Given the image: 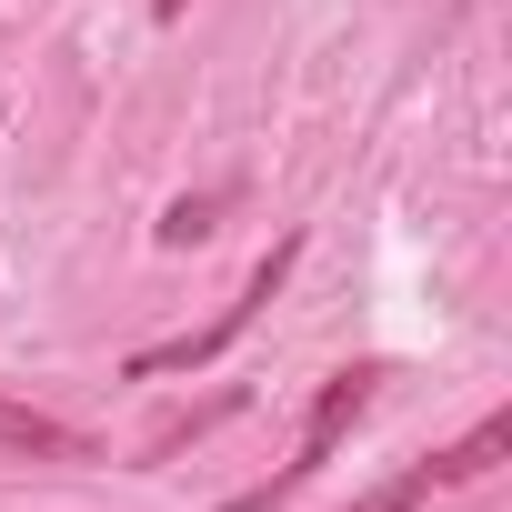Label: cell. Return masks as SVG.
<instances>
[{
    "instance_id": "1",
    "label": "cell",
    "mask_w": 512,
    "mask_h": 512,
    "mask_svg": "<svg viewBox=\"0 0 512 512\" xmlns=\"http://www.w3.org/2000/svg\"><path fill=\"white\" fill-rule=\"evenodd\" d=\"M292 262H302V241L282 231L262 262H251V282H241V302L221 312V322H201V332H181V342H151V352H131V382H161V372H201V362H221L251 322H262L272 302H282V282H292Z\"/></svg>"
},
{
    "instance_id": "5",
    "label": "cell",
    "mask_w": 512,
    "mask_h": 512,
    "mask_svg": "<svg viewBox=\"0 0 512 512\" xmlns=\"http://www.w3.org/2000/svg\"><path fill=\"white\" fill-rule=\"evenodd\" d=\"M211 211H221V201H181V211L161 221V241H201V231H211Z\"/></svg>"
},
{
    "instance_id": "4",
    "label": "cell",
    "mask_w": 512,
    "mask_h": 512,
    "mask_svg": "<svg viewBox=\"0 0 512 512\" xmlns=\"http://www.w3.org/2000/svg\"><path fill=\"white\" fill-rule=\"evenodd\" d=\"M0 452H31V462H101L91 432H71V422H51V412H31V402H0Z\"/></svg>"
},
{
    "instance_id": "2",
    "label": "cell",
    "mask_w": 512,
    "mask_h": 512,
    "mask_svg": "<svg viewBox=\"0 0 512 512\" xmlns=\"http://www.w3.org/2000/svg\"><path fill=\"white\" fill-rule=\"evenodd\" d=\"M382 382H392L382 362H352V372H332V382H322V402H312V422H302V452H292V462H282V472H272L262 492H231L221 512H272V502H282L292 482H312V472H322V462L342 452V432H352V422L372 412V392H382Z\"/></svg>"
},
{
    "instance_id": "3",
    "label": "cell",
    "mask_w": 512,
    "mask_h": 512,
    "mask_svg": "<svg viewBox=\"0 0 512 512\" xmlns=\"http://www.w3.org/2000/svg\"><path fill=\"white\" fill-rule=\"evenodd\" d=\"M502 452H512V412H482V422H472V432H462L452 452H432V462H412V472L372 482V492H362L352 512H422L432 492H462V482H482V472H492Z\"/></svg>"
},
{
    "instance_id": "6",
    "label": "cell",
    "mask_w": 512,
    "mask_h": 512,
    "mask_svg": "<svg viewBox=\"0 0 512 512\" xmlns=\"http://www.w3.org/2000/svg\"><path fill=\"white\" fill-rule=\"evenodd\" d=\"M181 11H191V0H161V21H181Z\"/></svg>"
}]
</instances>
